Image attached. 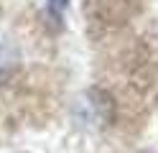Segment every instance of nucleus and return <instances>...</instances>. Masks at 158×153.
Returning a JSON list of instances; mask_svg holds the SVG:
<instances>
[{"label": "nucleus", "instance_id": "nucleus-1", "mask_svg": "<svg viewBox=\"0 0 158 153\" xmlns=\"http://www.w3.org/2000/svg\"><path fill=\"white\" fill-rule=\"evenodd\" d=\"M69 3H72V0H48V13L54 15V20H61L64 18Z\"/></svg>", "mask_w": 158, "mask_h": 153}]
</instances>
